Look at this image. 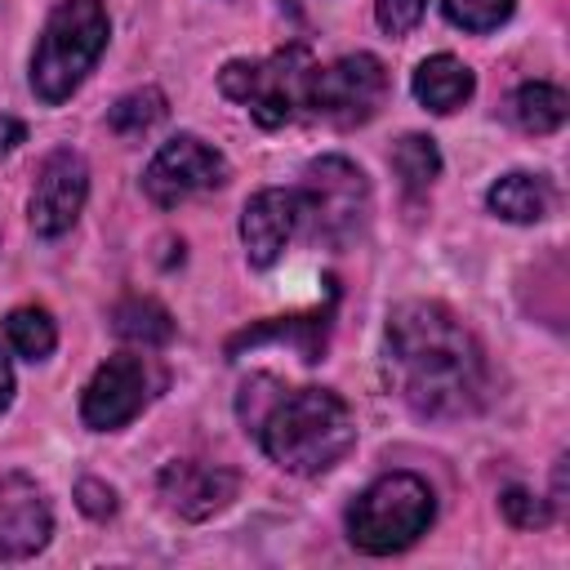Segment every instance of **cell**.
<instances>
[{
  "instance_id": "obj_23",
  "label": "cell",
  "mask_w": 570,
  "mask_h": 570,
  "mask_svg": "<svg viewBox=\"0 0 570 570\" xmlns=\"http://www.w3.org/2000/svg\"><path fill=\"white\" fill-rule=\"evenodd\" d=\"M423 9H428V0H374V18H379V27L387 36L414 31L419 18H423Z\"/></svg>"
},
{
  "instance_id": "obj_26",
  "label": "cell",
  "mask_w": 570,
  "mask_h": 570,
  "mask_svg": "<svg viewBox=\"0 0 570 570\" xmlns=\"http://www.w3.org/2000/svg\"><path fill=\"white\" fill-rule=\"evenodd\" d=\"M13 401V370H9V356L0 352V410H9Z\"/></svg>"
},
{
  "instance_id": "obj_20",
  "label": "cell",
  "mask_w": 570,
  "mask_h": 570,
  "mask_svg": "<svg viewBox=\"0 0 570 570\" xmlns=\"http://www.w3.org/2000/svg\"><path fill=\"white\" fill-rule=\"evenodd\" d=\"M165 120V94L160 89H134V94H125V98H116V107L107 111V125L116 129V134H125V138H138V134H147L151 125H160Z\"/></svg>"
},
{
  "instance_id": "obj_5",
  "label": "cell",
  "mask_w": 570,
  "mask_h": 570,
  "mask_svg": "<svg viewBox=\"0 0 570 570\" xmlns=\"http://www.w3.org/2000/svg\"><path fill=\"white\" fill-rule=\"evenodd\" d=\"M312 76H316V62L303 45H285L276 49L272 58H258V62H227L218 71V89L240 102L258 125L276 129L285 120H294L298 111H307V98H312Z\"/></svg>"
},
{
  "instance_id": "obj_7",
  "label": "cell",
  "mask_w": 570,
  "mask_h": 570,
  "mask_svg": "<svg viewBox=\"0 0 570 570\" xmlns=\"http://www.w3.org/2000/svg\"><path fill=\"white\" fill-rule=\"evenodd\" d=\"M383 94H387L383 62L374 53H343L338 62L316 67L307 111L338 129H352V125H365L383 107Z\"/></svg>"
},
{
  "instance_id": "obj_21",
  "label": "cell",
  "mask_w": 570,
  "mask_h": 570,
  "mask_svg": "<svg viewBox=\"0 0 570 570\" xmlns=\"http://www.w3.org/2000/svg\"><path fill=\"white\" fill-rule=\"evenodd\" d=\"M517 9V0H445V13L454 27L463 31H494L499 22H508Z\"/></svg>"
},
{
  "instance_id": "obj_22",
  "label": "cell",
  "mask_w": 570,
  "mask_h": 570,
  "mask_svg": "<svg viewBox=\"0 0 570 570\" xmlns=\"http://www.w3.org/2000/svg\"><path fill=\"white\" fill-rule=\"evenodd\" d=\"M499 508H503V517H508V521H512L517 530H539V525H548V521H552V508H548V503H543L539 494L521 490V485L503 490Z\"/></svg>"
},
{
  "instance_id": "obj_6",
  "label": "cell",
  "mask_w": 570,
  "mask_h": 570,
  "mask_svg": "<svg viewBox=\"0 0 570 570\" xmlns=\"http://www.w3.org/2000/svg\"><path fill=\"white\" fill-rule=\"evenodd\" d=\"M294 196H298V227L330 249H343L365 227L370 183L347 156L312 160L303 174V187H294Z\"/></svg>"
},
{
  "instance_id": "obj_9",
  "label": "cell",
  "mask_w": 570,
  "mask_h": 570,
  "mask_svg": "<svg viewBox=\"0 0 570 570\" xmlns=\"http://www.w3.org/2000/svg\"><path fill=\"white\" fill-rule=\"evenodd\" d=\"M151 387H156L151 361L147 356H134V352H116V356H107L94 370V379H89V387L80 396V414L98 432L125 428L151 401Z\"/></svg>"
},
{
  "instance_id": "obj_10",
  "label": "cell",
  "mask_w": 570,
  "mask_h": 570,
  "mask_svg": "<svg viewBox=\"0 0 570 570\" xmlns=\"http://www.w3.org/2000/svg\"><path fill=\"white\" fill-rule=\"evenodd\" d=\"M85 196H89V169L76 151L58 147L40 160L36 169V187H31V205H27V218H31V232L53 240L62 232H71V223L80 218L85 209Z\"/></svg>"
},
{
  "instance_id": "obj_1",
  "label": "cell",
  "mask_w": 570,
  "mask_h": 570,
  "mask_svg": "<svg viewBox=\"0 0 570 570\" xmlns=\"http://www.w3.org/2000/svg\"><path fill=\"white\" fill-rule=\"evenodd\" d=\"M387 379L423 419H463L485 401V352L441 303H401L387 316Z\"/></svg>"
},
{
  "instance_id": "obj_8",
  "label": "cell",
  "mask_w": 570,
  "mask_h": 570,
  "mask_svg": "<svg viewBox=\"0 0 570 570\" xmlns=\"http://www.w3.org/2000/svg\"><path fill=\"white\" fill-rule=\"evenodd\" d=\"M223 178H227V160L209 142H200L196 134H178L142 169V191L160 209H174V205H183V200L218 187Z\"/></svg>"
},
{
  "instance_id": "obj_14",
  "label": "cell",
  "mask_w": 570,
  "mask_h": 570,
  "mask_svg": "<svg viewBox=\"0 0 570 570\" xmlns=\"http://www.w3.org/2000/svg\"><path fill=\"white\" fill-rule=\"evenodd\" d=\"M472 89H476V76H472V67L459 62L454 53H436V58L419 62V71H414V98H419L428 111H436V116L459 111V107L472 98Z\"/></svg>"
},
{
  "instance_id": "obj_24",
  "label": "cell",
  "mask_w": 570,
  "mask_h": 570,
  "mask_svg": "<svg viewBox=\"0 0 570 570\" xmlns=\"http://www.w3.org/2000/svg\"><path fill=\"white\" fill-rule=\"evenodd\" d=\"M76 499H80V508H85L89 517H98V521L116 512V490L102 485V481H94V476H85V481L76 485Z\"/></svg>"
},
{
  "instance_id": "obj_11",
  "label": "cell",
  "mask_w": 570,
  "mask_h": 570,
  "mask_svg": "<svg viewBox=\"0 0 570 570\" xmlns=\"http://www.w3.org/2000/svg\"><path fill=\"white\" fill-rule=\"evenodd\" d=\"M53 534L45 490L22 472H0V561L36 557Z\"/></svg>"
},
{
  "instance_id": "obj_15",
  "label": "cell",
  "mask_w": 570,
  "mask_h": 570,
  "mask_svg": "<svg viewBox=\"0 0 570 570\" xmlns=\"http://www.w3.org/2000/svg\"><path fill=\"white\" fill-rule=\"evenodd\" d=\"M485 205L499 214V218H508V223H539V218H548V209H552V187H548V178H539V174H503L490 191H485Z\"/></svg>"
},
{
  "instance_id": "obj_18",
  "label": "cell",
  "mask_w": 570,
  "mask_h": 570,
  "mask_svg": "<svg viewBox=\"0 0 570 570\" xmlns=\"http://www.w3.org/2000/svg\"><path fill=\"white\" fill-rule=\"evenodd\" d=\"M392 174L401 178L405 191H428L432 178L441 174V151L428 134H405L396 147H392Z\"/></svg>"
},
{
  "instance_id": "obj_3",
  "label": "cell",
  "mask_w": 570,
  "mask_h": 570,
  "mask_svg": "<svg viewBox=\"0 0 570 570\" xmlns=\"http://www.w3.org/2000/svg\"><path fill=\"white\" fill-rule=\"evenodd\" d=\"M107 9L98 0H62L31 53V89L40 102H62L80 89V80L94 71V62L107 49Z\"/></svg>"
},
{
  "instance_id": "obj_13",
  "label": "cell",
  "mask_w": 570,
  "mask_h": 570,
  "mask_svg": "<svg viewBox=\"0 0 570 570\" xmlns=\"http://www.w3.org/2000/svg\"><path fill=\"white\" fill-rule=\"evenodd\" d=\"M298 232V196L285 191V187H263L245 200V214H240V240H245V258L254 267H272L289 236Z\"/></svg>"
},
{
  "instance_id": "obj_4",
  "label": "cell",
  "mask_w": 570,
  "mask_h": 570,
  "mask_svg": "<svg viewBox=\"0 0 570 570\" xmlns=\"http://www.w3.org/2000/svg\"><path fill=\"white\" fill-rule=\"evenodd\" d=\"M432 517H436L432 485L414 472H387L347 508V534L361 552L387 557L410 548L419 534H428Z\"/></svg>"
},
{
  "instance_id": "obj_25",
  "label": "cell",
  "mask_w": 570,
  "mask_h": 570,
  "mask_svg": "<svg viewBox=\"0 0 570 570\" xmlns=\"http://www.w3.org/2000/svg\"><path fill=\"white\" fill-rule=\"evenodd\" d=\"M22 134H27V129H22V120L0 116V156H4V151H13V147L22 142Z\"/></svg>"
},
{
  "instance_id": "obj_19",
  "label": "cell",
  "mask_w": 570,
  "mask_h": 570,
  "mask_svg": "<svg viewBox=\"0 0 570 570\" xmlns=\"http://www.w3.org/2000/svg\"><path fill=\"white\" fill-rule=\"evenodd\" d=\"M4 338H9V347L18 356L45 361L53 352V343H58V330H53V316L45 307H13L4 316Z\"/></svg>"
},
{
  "instance_id": "obj_12",
  "label": "cell",
  "mask_w": 570,
  "mask_h": 570,
  "mask_svg": "<svg viewBox=\"0 0 570 570\" xmlns=\"http://www.w3.org/2000/svg\"><path fill=\"white\" fill-rule=\"evenodd\" d=\"M236 490H240V476L232 468L200 463V459H178L160 472V499L183 521H205L223 512L236 499Z\"/></svg>"
},
{
  "instance_id": "obj_16",
  "label": "cell",
  "mask_w": 570,
  "mask_h": 570,
  "mask_svg": "<svg viewBox=\"0 0 570 570\" xmlns=\"http://www.w3.org/2000/svg\"><path fill=\"white\" fill-rule=\"evenodd\" d=\"M111 330L125 338V343H138V347H160L174 338V316L156 303V298H142V294H129L116 303L111 312Z\"/></svg>"
},
{
  "instance_id": "obj_2",
  "label": "cell",
  "mask_w": 570,
  "mask_h": 570,
  "mask_svg": "<svg viewBox=\"0 0 570 570\" xmlns=\"http://www.w3.org/2000/svg\"><path fill=\"white\" fill-rule=\"evenodd\" d=\"M236 414L263 454L294 476H316L356 445V419L330 387H285L272 374H254L236 396Z\"/></svg>"
},
{
  "instance_id": "obj_17",
  "label": "cell",
  "mask_w": 570,
  "mask_h": 570,
  "mask_svg": "<svg viewBox=\"0 0 570 570\" xmlns=\"http://www.w3.org/2000/svg\"><path fill=\"white\" fill-rule=\"evenodd\" d=\"M508 111H512L517 129H525V134H552V129L566 125L570 98H566L557 85H548V80H530V85H521V89L512 94Z\"/></svg>"
}]
</instances>
